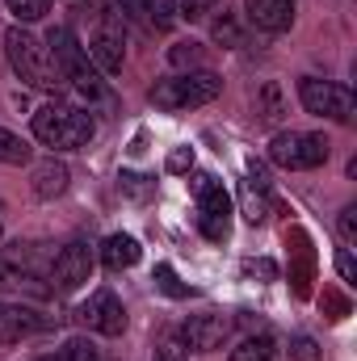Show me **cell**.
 Here are the masks:
<instances>
[{"label":"cell","mask_w":357,"mask_h":361,"mask_svg":"<svg viewBox=\"0 0 357 361\" xmlns=\"http://www.w3.org/2000/svg\"><path fill=\"white\" fill-rule=\"evenodd\" d=\"M72 13H76V21H85L80 47H85V55L92 59V68L101 76H118L122 72V59H126L122 55V17L114 8H105V4H80Z\"/></svg>","instance_id":"cell-1"},{"label":"cell","mask_w":357,"mask_h":361,"mask_svg":"<svg viewBox=\"0 0 357 361\" xmlns=\"http://www.w3.org/2000/svg\"><path fill=\"white\" fill-rule=\"evenodd\" d=\"M47 51H51V59H55L59 80H68L72 89L80 92V97H89V101H101V97H105V80H101V72L92 68V59L85 55L80 38H76L68 25H55V30L47 34Z\"/></svg>","instance_id":"cell-2"},{"label":"cell","mask_w":357,"mask_h":361,"mask_svg":"<svg viewBox=\"0 0 357 361\" xmlns=\"http://www.w3.org/2000/svg\"><path fill=\"white\" fill-rule=\"evenodd\" d=\"M97 135V122L72 105H42L34 114V139L55 147V152H80Z\"/></svg>","instance_id":"cell-3"},{"label":"cell","mask_w":357,"mask_h":361,"mask_svg":"<svg viewBox=\"0 0 357 361\" xmlns=\"http://www.w3.org/2000/svg\"><path fill=\"white\" fill-rule=\"evenodd\" d=\"M4 51H8V63L13 72L30 85V89H42V92H55L59 89V72H55V59L47 51V42H38L30 30L13 25L4 34Z\"/></svg>","instance_id":"cell-4"},{"label":"cell","mask_w":357,"mask_h":361,"mask_svg":"<svg viewBox=\"0 0 357 361\" xmlns=\"http://www.w3.org/2000/svg\"><path fill=\"white\" fill-rule=\"evenodd\" d=\"M219 92H223V80H219L214 72L198 68V72H181V76H164V80H156L147 97H152V105H156V109L177 114V109H198V105H210Z\"/></svg>","instance_id":"cell-5"},{"label":"cell","mask_w":357,"mask_h":361,"mask_svg":"<svg viewBox=\"0 0 357 361\" xmlns=\"http://www.w3.org/2000/svg\"><path fill=\"white\" fill-rule=\"evenodd\" d=\"M193 197H198V231L214 244H223L231 235V197L223 193V185L210 173L193 177Z\"/></svg>","instance_id":"cell-6"},{"label":"cell","mask_w":357,"mask_h":361,"mask_svg":"<svg viewBox=\"0 0 357 361\" xmlns=\"http://www.w3.org/2000/svg\"><path fill=\"white\" fill-rule=\"evenodd\" d=\"M328 139L324 135H307V130H277L269 139V160L282 169H320L328 160Z\"/></svg>","instance_id":"cell-7"},{"label":"cell","mask_w":357,"mask_h":361,"mask_svg":"<svg viewBox=\"0 0 357 361\" xmlns=\"http://www.w3.org/2000/svg\"><path fill=\"white\" fill-rule=\"evenodd\" d=\"M298 101L307 114H320V118H332V122H349L353 118V92L345 85H332V80H315V76H303L298 80Z\"/></svg>","instance_id":"cell-8"},{"label":"cell","mask_w":357,"mask_h":361,"mask_svg":"<svg viewBox=\"0 0 357 361\" xmlns=\"http://www.w3.org/2000/svg\"><path fill=\"white\" fill-rule=\"evenodd\" d=\"M92 277V248L85 240H72L55 252V265H51V281L59 294H76L85 281Z\"/></svg>","instance_id":"cell-9"},{"label":"cell","mask_w":357,"mask_h":361,"mask_svg":"<svg viewBox=\"0 0 357 361\" xmlns=\"http://www.w3.org/2000/svg\"><path fill=\"white\" fill-rule=\"evenodd\" d=\"M114 4H118V17L122 21H135L147 34H169L181 21L177 0H114Z\"/></svg>","instance_id":"cell-10"},{"label":"cell","mask_w":357,"mask_h":361,"mask_svg":"<svg viewBox=\"0 0 357 361\" xmlns=\"http://www.w3.org/2000/svg\"><path fill=\"white\" fill-rule=\"evenodd\" d=\"M80 324L92 328V332H101V336H122V328H126V307L118 302L114 290H92L89 302L80 307Z\"/></svg>","instance_id":"cell-11"},{"label":"cell","mask_w":357,"mask_h":361,"mask_svg":"<svg viewBox=\"0 0 357 361\" xmlns=\"http://www.w3.org/2000/svg\"><path fill=\"white\" fill-rule=\"evenodd\" d=\"M227 332H231V319L219 315V311H206V315H189V319H185L181 341H185V349H193V353H214V349H223Z\"/></svg>","instance_id":"cell-12"},{"label":"cell","mask_w":357,"mask_h":361,"mask_svg":"<svg viewBox=\"0 0 357 361\" xmlns=\"http://www.w3.org/2000/svg\"><path fill=\"white\" fill-rule=\"evenodd\" d=\"M47 328H51V319L38 315L34 307L4 302V298H0V345H17V341H25V336H34V332H47Z\"/></svg>","instance_id":"cell-13"},{"label":"cell","mask_w":357,"mask_h":361,"mask_svg":"<svg viewBox=\"0 0 357 361\" xmlns=\"http://www.w3.org/2000/svg\"><path fill=\"white\" fill-rule=\"evenodd\" d=\"M240 206H244V219L257 227L269 219V206H273V189H269V173L265 164H248V180L240 185Z\"/></svg>","instance_id":"cell-14"},{"label":"cell","mask_w":357,"mask_h":361,"mask_svg":"<svg viewBox=\"0 0 357 361\" xmlns=\"http://www.w3.org/2000/svg\"><path fill=\"white\" fill-rule=\"evenodd\" d=\"M286 244H294V248H290V252H294L290 290H294L298 298H307V294H311V265H315V248H311L307 231H298V227H290V231H286Z\"/></svg>","instance_id":"cell-15"},{"label":"cell","mask_w":357,"mask_h":361,"mask_svg":"<svg viewBox=\"0 0 357 361\" xmlns=\"http://www.w3.org/2000/svg\"><path fill=\"white\" fill-rule=\"evenodd\" d=\"M248 21L265 34H282L294 25V0H248Z\"/></svg>","instance_id":"cell-16"},{"label":"cell","mask_w":357,"mask_h":361,"mask_svg":"<svg viewBox=\"0 0 357 361\" xmlns=\"http://www.w3.org/2000/svg\"><path fill=\"white\" fill-rule=\"evenodd\" d=\"M30 185H34V193H38V197H59V193L68 189V164H63V160H55V156L38 160Z\"/></svg>","instance_id":"cell-17"},{"label":"cell","mask_w":357,"mask_h":361,"mask_svg":"<svg viewBox=\"0 0 357 361\" xmlns=\"http://www.w3.org/2000/svg\"><path fill=\"white\" fill-rule=\"evenodd\" d=\"M47 244H13L8 248V261L21 265V273L30 277H51V265H55V252H42Z\"/></svg>","instance_id":"cell-18"},{"label":"cell","mask_w":357,"mask_h":361,"mask_svg":"<svg viewBox=\"0 0 357 361\" xmlns=\"http://www.w3.org/2000/svg\"><path fill=\"white\" fill-rule=\"evenodd\" d=\"M101 261H105V269H131V265H139V244H135V235H109V240L101 244Z\"/></svg>","instance_id":"cell-19"},{"label":"cell","mask_w":357,"mask_h":361,"mask_svg":"<svg viewBox=\"0 0 357 361\" xmlns=\"http://www.w3.org/2000/svg\"><path fill=\"white\" fill-rule=\"evenodd\" d=\"M210 34H214V42H219V47H244V30H240L236 13H223V17H214Z\"/></svg>","instance_id":"cell-20"},{"label":"cell","mask_w":357,"mask_h":361,"mask_svg":"<svg viewBox=\"0 0 357 361\" xmlns=\"http://www.w3.org/2000/svg\"><path fill=\"white\" fill-rule=\"evenodd\" d=\"M257 114L265 118V122H277L286 109H282V89H277V80H265L261 92H257Z\"/></svg>","instance_id":"cell-21"},{"label":"cell","mask_w":357,"mask_h":361,"mask_svg":"<svg viewBox=\"0 0 357 361\" xmlns=\"http://www.w3.org/2000/svg\"><path fill=\"white\" fill-rule=\"evenodd\" d=\"M227 361H273V345H269V336H248L240 349H231V357Z\"/></svg>","instance_id":"cell-22"},{"label":"cell","mask_w":357,"mask_h":361,"mask_svg":"<svg viewBox=\"0 0 357 361\" xmlns=\"http://www.w3.org/2000/svg\"><path fill=\"white\" fill-rule=\"evenodd\" d=\"M169 59H173V68H189V72H198L206 55H202V47H198V42H177V47L169 51Z\"/></svg>","instance_id":"cell-23"},{"label":"cell","mask_w":357,"mask_h":361,"mask_svg":"<svg viewBox=\"0 0 357 361\" xmlns=\"http://www.w3.org/2000/svg\"><path fill=\"white\" fill-rule=\"evenodd\" d=\"M25 160H30V147L17 135L0 130V164H25Z\"/></svg>","instance_id":"cell-24"},{"label":"cell","mask_w":357,"mask_h":361,"mask_svg":"<svg viewBox=\"0 0 357 361\" xmlns=\"http://www.w3.org/2000/svg\"><path fill=\"white\" fill-rule=\"evenodd\" d=\"M47 8H51V0H8V13L17 21H38Z\"/></svg>","instance_id":"cell-25"},{"label":"cell","mask_w":357,"mask_h":361,"mask_svg":"<svg viewBox=\"0 0 357 361\" xmlns=\"http://www.w3.org/2000/svg\"><path fill=\"white\" fill-rule=\"evenodd\" d=\"M55 361H101V353L92 349L89 341H68V345L55 353Z\"/></svg>","instance_id":"cell-26"},{"label":"cell","mask_w":357,"mask_h":361,"mask_svg":"<svg viewBox=\"0 0 357 361\" xmlns=\"http://www.w3.org/2000/svg\"><path fill=\"white\" fill-rule=\"evenodd\" d=\"M156 286H160V290H164L169 298H185V294H189V290H185V286L177 281L173 265H156Z\"/></svg>","instance_id":"cell-27"},{"label":"cell","mask_w":357,"mask_h":361,"mask_svg":"<svg viewBox=\"0 0 357 361\" xmlns=\"http://www.w3.org/2000/svg\"><path fill=\"white\" fill-rule=\"evenodd\" d=\"M219 8V0H181L177 13L185 17V21H202V17H210Z\"/></svg>","instance_id":"cell-28"},{"label":"cell","mask_w":357,"mask_h":361,"mask_svg":"<svg viewBox=\"0 0 357 361\" xmlns=\"http://www.w3.org/2000/svg\"><path fill=\"white\" fill-rule=\"evenodd\" d=\"M118 185H122V193H131V197H139V202L152 193V180L139 177V173H122V177H118Z\"/></svg>","instance_id":"cell-29"},{"label":"cell","mask_w":357,"mask_h":361,"mask_svg":"<svg viewBox=\"0 0 357 361\" xmlns=\"http://www.w3.org/2000/svg\"><path fill=\"white\" fill-rule=\"evenodd\" d=\"M156 361H185V341H164L160 349H156Z\"/></svg>","instance_id":"cell-30"},{"label":"cell","mask_w":357,"mask_h":361,"mask_svg":"<svg viewBox=\"0 0 357 361\" xmlns=\"http://www.w3.org/2000/svg\"><path fill=\"white\" fill-rule=\"evenodd\" d=\"M193 169V147H177L169 156V173H189Z\"/></svg>","instance_id":"cell-31"},{"label":"cell","mask_w":357,"mask_h":361,"mask_svg":"<svg viewBox=\"0 0 357 361\" xmlns=\"http://www.w3.org/2000/svg\"><path fill=\"white\" fill-rule=\"evenodd\" d=\"M341 235H345V244L357 240V206H345L341 210Z\"/></svg>","instance_id":"cell-32"},{"label":"cell","mask_w":357,"mask_h":361,"mask_svg":"<svg viewBox=\"0 0 357 361\" xmlns=\"http://www.w3.org/2000/svg\"><path fill=\"white\" fill-rule=\"evenodd\" d=\"M290 353H294V361H315V357H320L311 336H294V349H290Z\"/></svg>","instance_id":"cell-33"},{"label":"cell","mask_w":357,"mask_h":361,"mask_svg":"<svg viewBox=\"0 0 357 361\" xmlns=\"http://www.w3.org/2000/svg\"><path fill=\"white\" fill-rule=\"evenodd\" d=\"M324 307L332 311L328 319H345V315H349V302H345L341 294H332V290H324Z\"/></svg>","instance_id":"cell-34"},{"label":"cell","mask_w":357,"mask_h":361,"mask_svg":"<svg viewBox=\"0 0 357 361\" xmlns=\"http://www.w3.org/2000/svg\"><path fill=\"white\" fill-rule=\"evenodd\" d=\"M337 269H341L345 281H357V265H353V252H349V248H341V252H337Z\"/></svg>","instance_id":"cell-35"},{"label":"cell","mask_w":357,"mask_h":361,"mask_svg":"<svg viewBox=\"0 0 357 361\" xmlns=\"http://www.w3.org/2000/svg\"><path fill=\"white\" fill-rule=\"evenodd\" d=\"M244 269H248V273H261V277H273V265H269V261H248Z\"/></svg>","instance_id":"cell-36"},{"label":"cell","mask_w":357,"mask_h":361,"mask_svg":"<svg viewBox=\"0 0 357 361\" xmlns=\"http://www.w3.org/2000/svg\"><path fill=\"white\" fill-rule=\"evenodd\" d=\"M38 361H55V357H38Z\"/></svg>","instance_id":"cell-37"}]
</instances>
